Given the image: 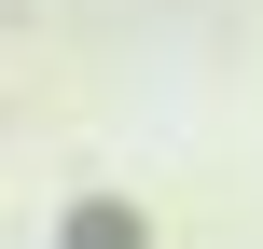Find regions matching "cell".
Returning a JSON list of instances; mask_svg holds the SVG:
<instances>
[{
  "mask_svg": "<svg viewBox=\"0 0 263 249\" xmlns=\"http://www.w3.org/2000/svg\"><path fill=\"white\" fill-rule=\"evenodd\" d=\"M69 249H139V222H125V208H83V222H69Z\"/></svg>",
  "mask_w": 263,
  "mask_h": 249,
  "instance_id": "1",
  "label": "cell"
}]
</instances>
